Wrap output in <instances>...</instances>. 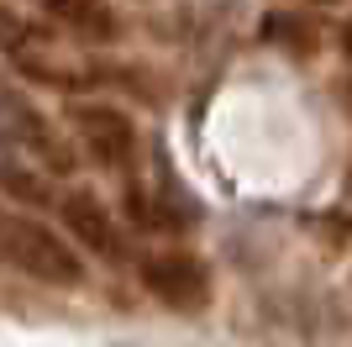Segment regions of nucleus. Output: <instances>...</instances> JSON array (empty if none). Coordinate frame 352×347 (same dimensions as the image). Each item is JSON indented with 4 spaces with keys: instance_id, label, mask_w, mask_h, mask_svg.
<instances>
[{
    "instance_id": "f257e3e1",
    "label": "nucleus",
    "mask_w": 352,
    "mask_h": 347,
    "mask_svg": "<svg viewBox=\"0 0 352 347\" xmlns=\"http://www.w3.org/2000/svg\"><path fill=\"white\" fill-rule=\"evenodd\" d=\"M0 258H11V269H21L37 284L53 289L85 284V258L74 253V242L63 231L43 227L37 216H0Z\"/></svg>"
},
{
    "instance_id": "f03ea898",
    "label": "nucleus",
    "mask_w": 352,
    "mask_h": 347,
    "mask_svg": "<svg viewBox=\"0 0 352 347\" xmlns=\"http://www.w3.org/2000/svg\"><path fill=\"white\" fill-rule=\"evenodd\" d=\"M137 279L163 311H174V316H195V311H206L210 305V263L200 253H184V247H168V253H153V258L137 263Z\"/></svg>"
},
{
    "instance_id": "7ed1b4c3",
    "label": "nucleus",
    "mask_w": 352,
    "mask_h": 347,
    "mask_svg": "<svg viewBox=\"0 0 352 347\" xmlns=\"http://www.w3.org/2000/svg\"><path fill=\"white\" fill-rule=\"evenodd\" d=\"M69 127H74V137L85 143V153L100 169H111V174H126L137 163V153H142V137H137V121L121 105H111V101H74L69 105Z\"/></svg>"
},
{
    "instance_id": "20e7f679",
    "label": "nucleus",
    "mask_w": 352,
    "mask_h": 347,
    "mask_svg": "<svg viewBox=\"0 0 352 347\" xmlns=\"http://www.w3.org/2000/svg\"><path fill=\"white\" fill-rule=\"evenodd\" d=\"M58 221L69 227L74 242L89 247L95 258H105V263H121V258H126V231H121V216L100 200V195H95V189H74V195H63V200H58Z\"/></svg>"
},
{
    "instance_id": "39448f33",
    "label": "nucleus",
    "mask_w": 352,
    "mask_h": 347,
    "mask_svg": "<svg viewBox=\"0 0 352 347\" xmlns=\"http://www.w3.org/2000/svg\"><path fill=\"white\" fill-rule=\"evenodd\" d=\"M37 11L47 16V27H58L74 43L105 48L121 37V16L111 0H37Z\"/></svg>"
},
{
    "instance_id": "423d86ee",
    "label": "nucleus",
    "mask_w": 352,
    "mask_h": 347,
    "mask_svg": "<svg viewBox=\"0 0 352 347\" xmlns=\"http://www.w3.org/2000/svg\"><path fill=\"white\" fill-rule=\"evenodd\" d=\"M263 37H268L274 48H284V53H294V58H310V53H316V43H321L316 21H310V16H300V11H268Z\"/></svg>"
},
{
    "instance_id": "0eeeda50",
    "label": "nucleus",
    "mask_w": 352,
    "mask_h": 347,
    "mask_svg": "<svg viewBox=\"0 0 352 347\" xmlns=\"http://www.w3.org/2000/svg\"><path fill=\"white\" fill-rule=\"evenodd\" d=\"M0 189H6L11 200H27V205H47V200H53V189H47L43 174H37V169H16V163L0 169Z\"/></svg>"
},
{
    "instance_id": "6e6552de",
    "label": "nucleus",
    "mask_w": 352,
    "mask_h": 347,
    "mask_svg": "<svg viewBox=\"0 0 352 347\" xmlns=\"http://www.w3.org/2000/svg\"><path fill=\"white\" fill-rule=\"evenodd\" d=\"M342 43H347V58H352V21H347V32H342Z\"/></svg>"
},
{
    "instance_id": "1a4fd4ad",
    "label": "nucleus",
    "mask_w": 352,
    "mask_h": 347,
    "mask_svg": "<svg viewBox=\"0 0 352 347\" xmlns=\"http://www.w3.org/2000/svg\"><path fill=\"white\" fill-rule=\"evenodd\" d=\"M310 6H337V0H310Z\"/></svg>"
}]
</instances>
